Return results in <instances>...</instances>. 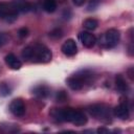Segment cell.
Masks as SVG:
<instances>
[{
    "label": "cell",
    "instance_id": "cell-11",
    "mask_svg": "<svg viewBox=\"0 0 134 134\" xmlns=\"http://www.w3.org/2000/svg\"><path fill=\"white\" fill-rule=\"evenodd\" d=\"M115 85H116V88H117V90L118 91H120V92H127L128 91V85H127V83H126V81H125V79H124V76L121 75V74H117L116 76H115Z\"/></svg>",
    "mask_w": 134,
    "mask_h": 134
},
{
    "label": "cell",
    "instance_id": "cell-4",
    "mask_svg": "<svg viewBox=\"0 0 134 134\" xmlns=\"http://www.w3.org/2000/svg\"><path fill=\"white\" fill-rule=\"evenodd\" d=\"M88 112L90 113V115H92L98 119L108 118L110 115L108 107L103 104H96V105H92V106L88 107Z\"/></svg>",
    "mask_w": 134,
    "mask_h": 134
},
{
    "label": "cell",
    "instance_id": "cell-20",
    "mask_svg": "<svg viewBox=\"0 0 134 134\" xmlns=\"http://www.w3.org/2000/svg\"><path fill=\"white\" fill-rule=\"evenodd\" d=\"M72 1H73V3H74L76 6H81V5H83L84 2H85V0H72Z\"/></svg>",
    "mask_w": 134,
    "mask_h": 134
},
{
    "label": "cell",
    "instance_id": "cell-17",
    "mask_svg": "<svg viewBox=\"0 0 134 134\" xmlns=\"http://www.w3.org/2000/svg\"><path fill=\"white\" fill-rule=\"evenodd\" d=\"M9 40V37L5 32H0V47L5 45Z\"/></svg>",
    "mask_w": 134,
    "mask_h": 134
},
{
    "label": "cell",
    "instance_id": "cell-7",
    "mask_svg": "<svg viewBox=\"0 0 134 134\" xmlns=\"http://www.w3.org/2000/svg\"><path fill=\"white\" fill-rule=\"evenodd\" d=\"M79 40L87 48H92L95 45V43H96L95 36L93 34L88 32V31H81L79 34Z\"/></svg>",
    "mask_w": 134,
    "mask_h": 134
},
{
    "label": "cell",
    "instance_id": "cell-18",
    "mask_svg": "<svg viewBox=\"0 0 134 134\" xmlns=\"http://www.w3.org/2000/svg\"><path fill=\"white\" fill-rule=\"evenodd\" d=\"M29 34V30L27 27H21L19 30H18V35L20 38H26Z\"/></svg>",
    "mask_w": 134,
    "mask_h": 134
},
{
    "label": "cell",
    "instance_id": "cell-12",
    "mask_svg": "<svg viewBox=\"0 0 134 134\" xmlns=\"http://www.w3.org/2000/svg\"><path fill=\"white\" fill-rule=\"evenodd\" d=\"M32 94H35L36 96H38L40 98H44L49 94V89H48V87H46L44 85H40V86H37L34 88Z\"/></svg>",
    "mask_w": 134,
    "mask_h": 134
},
{
    "label": "cell",
    "instance_id": "cell-10",
    "mask_svg": "<svg viewBox=\"0 0 134 134\" xmlns=\"http://www.w3.org/2000/svg\"><path fill=\"white\" fill-rule=\"evenodd\" d=\"M113 112H114V115L119 119H127L129 117V107L125 103H120L118 106H116Z\"/></svg>",
    "mask_w": 134,
    "mask_h": 134
},
{
    "label": "cell",
    "instance_id": "cell-2",
    "mask_svg": "<svg viewBox=\"0 0 134 134\" xmlns=\"http://www.w3.org/2000/svg\"><path fill=\"white\" fill-rule=\"evenodd\" d=\"M22 58L25 61L37 63H48L51 61V50L43 44H35L26 46L22 50Z\"/></svg>",
    "mask_w": 134,
    "mask_h": 134
},
{
    "label": "cell",
    "instance_id": "cell-5",
    "mask_svg": "<svg viewBox=\"0 0 134 134\" xmlns=\"http://www.w3.org/2000/svg\"><path fill=\"white\" fill-rule=\"evenodd\" d=\"M119 38H120L119 31L115 28H111V29L106 31L105 37H104V43H105L106 47L112 48V47L117 45V43L119 41Z\"/></svg>",
    "mask_w": 134,
    "mask_h": 134
},
{
    "label": "cell",
    "instance_id": "cell-16",
    "mask_svg": "<svg viewBox=\"0 0 134 134\" xmlns=\"http://www.w3.org/2000/svg\"><path fill=\"white\" fill-rule=\"evenodd\" d=\"M49 36L53 39H60L63 36V31H62L61 28H54L53 30H51L49 32Z\"/></svg>",
    "mask_w": 134,
    "mask_h": 134
},
{
    "label": "cell",
    "instance_id": "cell-3",
    "mask_svg": "<svg viewBox=\"0 0 134 134\" xmlns=\"http://www.w3.org/2000/svg\"><path fill=\"white\" fill-rule=\"evenodd\" d=\"M92 75H93L92 72L89 70H81V71L76 72L75 74L69 76L67 79V84L72 90L79 91V90L83 89V87L87 83L91 82Z\"/></svg>",
    "mask_w": 134,
    "mask_h": 134
},
{
    "label": "cell",
    "instance_id": "cell-14",
    "mask_svg": "<svg viewBox=\"0 0 134 134\" xmlns=\"http://www.w3.org/2000/svg\"><path fill=\"white\" fill-rule=\"evenodd\" d=\"M98 25V22L97 20L95 19H92V18H89V19H86L84 22H83V26L87 29V30H94Z\"/></svg>",
    "mask_w": 134,
    "mask_h": 134
},
{
    "label": "cell",
    "instance_id": "cell-19",
    "mask_svg": "<svg viewBox=\"0 0 134 134\" xmlns=\"http://www.w3.org/2000/svg\"><path fill=\"white\" fill-rule=\"evenodd\" d=\"M57 99H58V102H64V100L66 99V95H65V93H64L63 91L59 92V93H58V97H57Z\"/></svg>",
    "mask_w": 134,
    "mask_h": 134
},
{
    "label": "cell",
    "instance_id": "cell-13",
    "mask_svg": "<svg viewBox=\"0 0 134 134\" xmlns=\"http://www.w3.org/2000/svg\"><path fill=\"white\" fill-rule=\"evenodd\" d=\"M43 9L47 13H53L57 9V2L55 0H44L43 2Z\"/></svg>",
    "mask_w": 134,
    "mask_h": 134
},
{
    "label": "cell",
    "instance_id": "cell-15",
    "mask_svg": "<svg viewBox=\"0 0 134 134\" xmlns=\"http://www.w3.org/2000/svg\"><path fill=\"white\" fill-rule=\"evenodd\" d=\"M10 87L6 83H0V95L1 96H6L10 93Z\"/></svg>",
    "mask_w": 134,
    "mask_h": 134
},
{
    "label": "cell",
    "instance_id": "cell-6",
    "mask_svg": "<svg viewBox=\"0 0 134 134\" xmlns=\"http://www.w3.org/2000/svg\"><path fill=\"white\" fill-rule=\"evenodd\" d=\"M9 111L17 117H22L25 114V105L21 98L14 99L9 105Z\"/></svg>",
    "mask_w": 134,
    "mask_h": 134
},
{
    "label": "cell",
    "instance_id": "cell-8",
    "mask_svg": "<svg viewBox=\"0 0 134 134\" xmlns=\"http://www.w3.org/2000/svg\"><path fill=\"white\" fill-rule=\"evenodd\" d=\"M62 52L67 55V57H72L77 52V46L74 40L72 39H68L67 41H65L61 47Z\"/></svg>",
    "mask_w": 134,
    "mask_h": 134
},
{
    "label": "cell",
    "instance_id": "cell-21",
    "mask_svg": "<svg viewBox=\"0 0 134 134\" xmlns=\"http://www.w3.org/2000/svg\"><path fill=\"white\" fill-rule=\"evenodd\" d=\"M97 133H109V130L105 128H99L97 129Z\"/></svg>",
    "mask_w": 134,
    "mask_h": 134
},
{
    "label": "cell",
    "instance_id": "cell-1",
    "mask_svg": "<svg viewBox=\"0 0 134 134\" xmlns=\"http://www.w3.org/2000/svg\"><path fill=\"white\" fill-rule=\"evenodd\" d=\"M50 115L57 121H68L75 126H84L87 122V117L84 112L72 108H53L50 111Z\"/></svg>",
    "mask_w": 134,
    "mask_h": 134
},
{
    "label": "cell",
    "instance_id": "cell-9",
    "mask_svg": "<svg viewBox=\"0 0 134 134\" xmlns=\"http://www.w3.org/2000/svg\"><path fill=\"white\" fill-rule=\"evenodd\" d=\"M4 60H5L6 65H7L9 68L14 69V70H18V69H20V68L22 67V62H21L14 53H8V54H6L5 58H4Z\"/></svg>",
    "mask_w": 134,
    "mask_h": 134
}]
</instances>
